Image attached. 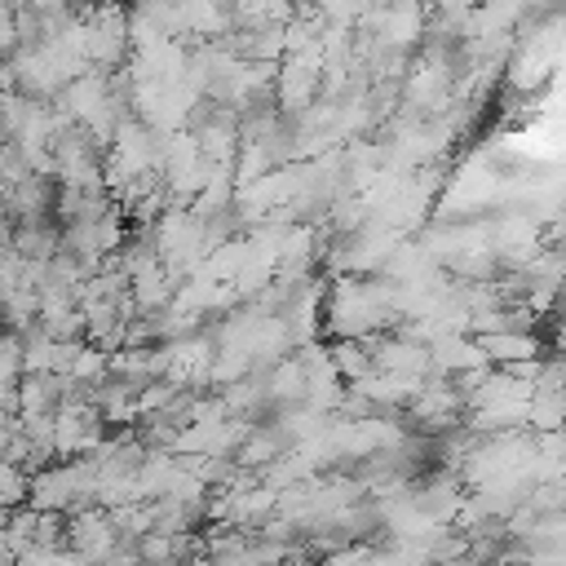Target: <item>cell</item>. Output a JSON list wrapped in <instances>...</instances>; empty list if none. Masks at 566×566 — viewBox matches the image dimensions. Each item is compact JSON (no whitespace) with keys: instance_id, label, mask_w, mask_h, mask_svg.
<instances>
[{"instance_id":"1","label":"cell","mask_w":566,"mask_h":566,"mask_svg":"<svg viewBox=\"0 0 566 566\" xmlns=\"http://www.w3.org/2000/svg\"><path fill=\"white\" fill-rule=\"evenodd\" d=\"M478 349L486 354V358H531L535 354V340L531 336H517V332H495V336H482L478 340Z\"/></svg>"}]
</instances>
